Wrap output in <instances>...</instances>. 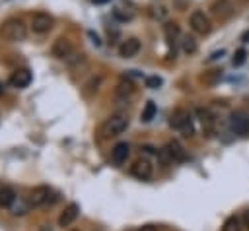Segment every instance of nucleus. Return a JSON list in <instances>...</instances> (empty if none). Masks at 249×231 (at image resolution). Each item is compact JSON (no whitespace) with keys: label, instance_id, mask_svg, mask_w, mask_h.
<instances>
[{"label":"nucleus","instance_id":"obj_16","mask_svg":"<svg viewBox=\"0 0 249 231\" xmlns=\"http://www.w3.org/2000/svg\"><path fill=\"white\" fill-rule=\"evenodd\" d=\"M165 148H167V151H169V155H171L173 161H185V159H187V151H185V148L181 146V142L171 140V142H167Z\"/></svg>","mask_w":249,"mask_h":231},{"label":"nucleus","instance_id":"obj_2","mask_svg":"<svg viewBox=\"0 0 249 231\" xmlns=\"http://www.w3.org/2000/svg\"><path fill=\"white\" fill-rule=\"evenodd\" d=\"M0 35L6 39V41H12V43H19L25 39L27 35V27L21 19L18 17H12V19H6L2 23V29H0Z\"/></svg>","mask_w":249,"mask_h":231},{"label":"nucleus","instance_id":"obj_21","mask_svg":"<svg viewBox=\"0 0 249 231\" xmlns=\"http://www.w3.org/2000/svg\"><path fill=\"white\" fill-rule=\"evenodd\" d=\"M181 49H183V52L185 54H195L196 52V49H198V45H196V41H195V37H183V41H181Z\"/></svg>","mask_w":249,"mask_h":231},{"label":"nucleus","instance_id":"obj_29","mask_svg":"<svg viewBox=\"0 0 249 231\" xmlns=\"http://www.w3.org/2000/svg\"><path fill=\"white\" fill-rule=\"evenodd\" d=\"M241 41H243V43H249V29H247V31L241 35Z\"/></svg>","mask_w":249,"mask_h":231},{"label":"nucleus","instance_id":"obj_17","mask_svg":"<svg viewBox=\"0 0 249 231\" xmlns=\"http://www.w3.org/2000/svg\"><path fill=\"white\" fill-rule=\"evenodd\" d=\"M132 93H134V85H132L130 82H121V83L117 85V89H115V97H117L119 101H126Z\"/></svg>","mask_w":249,"mask_h":231},{"label":"nucleus","instance_id":"obj_22","mask_svg":"<svg viewBox=\"0 0 249 231\" xmlns=\"http://www.w3.org/2000/svg\"><path fill=\"white\" fill-rule=\"evenodd\" d=\"M222 231H241V221L237 215H230L226 221H224V227Z\"/></svg>","mask_w":249,"mask_h":231},{"label":"nucleus","instance_id":"obj_9","mask_svg":"<svg viewBox=\"0 0 249 231\" xmlns=\"http://www.w3.org/2000/svg\"><path fill=\"white\" fill-rule=\"evenodd\" d=\"M31 80H33V76H31V70H27V68H18V70L10 76V83H12L14 87H18V89L27 87V85L31 83Z\"/></svg>","mask_w":249,"mask_h":231},{"label":"nucleus","instance_id":"obj_13","mask_svg":"<svg viewBox=\"0 0 249 231\" xmlns=\"http://www.w3.org/2000/svg\"><path fill=\"white\" fill-rule=\"evenodd\" d=\"M51 188L49 186H35L29 194V206H43L49 202Z\"/></svg>","mask_w":249,"mask_h":231},{"label":"nucleus","instance_id":"obj_5","mask_svg":"<svg viewBox=\"0 0 249 231\" xmlns=\"http://www.w3.org/2000/svg\"><path fill=\"white\" fill-rule=\"evenodd\" d=\"M54 25V19L53 16L45 14V12H37L31 16V31L37 33V35H43V33H49Z\"/></svg>","mask_w":249,"mask_h":231},{"label":"nucleus","instance_id":"obj_4","mask_svg":"<svg viewBox=\"0 0 249 231\" xmlns=\"http://www.w3.org/2000/svg\"><path fill=\"white\" fill-rule=\"evenodd\" d=\"M210 12L218 21H228L235 14V6L231 0H214L210 4Z\"/></svg>","mask_w":249,"mask_h":231},{"label":"nucleus","instance_id":"obj_6","mask_svg":"<svg viewBox=\"0 0 249 231\" xmlns=\"http://www.w3.org/2000/svg\"><path fill=\"white\" fill-rule=\"evenodd\" d=\"M189 25H191V29H193L195 33H198V35H208V33L212 31V23H210L208 16H206L204 12H198V10L191 14Z\"/></svg>","mask_w":249,"mask_h":231},{"label":"nucleus","instance_id":"obj_23","mask_svg":"<svg viewBox=\"0 0 249 231\" xmlns=\"http://www.w3.org/2000/svg\"><path fill=\"white\" fill-rule=\"evenodd\" d=\"M115 17L117 19H121V21H128V19H132V16H134V10H132V6L128 8V10H124V6H119V8H115Z\"/></svg>","mask_w":249,"mask_h":231},{"label":"nucleus","instance_id":"obj_10","mask_svg":"<svg viewBox=\"0 0 249 231\" xmlns=\"http://www.w3.org/2000/svg\"><path fill=\"white\" fill-rule=\"evenodd\" d=\"M196 115H198V120H200L202 132H204V134L210 138V136L214 134V124H216L214 115H212L208 109H202V107H198V109H196Z\"/></svg>","mask_w":249,"mask_h":231},{"label":"nucleus","instance_id":"obj_31","mask_svg":"<svg viewBox=\"0 0 249 231\" xmlns=\"http://www.w3.org/2000/svg\"><path fill=\"white\" fill-rule=\"evenodd\" d=\"M2 93H4V83L0 82V95H2Z\"/></svg>","mask_w":249,"mask_h":231},{"label":"nucleus","instance_id":"obj_30","mask_svg":"<svg viewBox=\"0 0 249 231\" xmlns=\"http://www.w3.org/2000/svg\"><path fill=\"white\" fill-rule=\"evenodd\" d=\"M243 219H245V225H247V227H249V210H247V212H245V215H243Z\"/></svg>","mask_w":249,"mask_h":231},{"label":"nucleus","instance_id":"obj_3","mask_svg":"<svg viewBox=\"0 0 249 231\" xmlns=\"http://www.w3.org/2000/svg\"><path fill=\"white\" fill-rule=\"evenodd\" d=\"M169 126L175 128V130H181L185 136H193L195 134V126H193V118H191V113L185 111V109H177L171 118H169Z\"/></svg>","mask_w":249,"mask_h":231},{"label":"nucleus","instance_id":"obj_15","mask_svg":"<svg viewBox=\"0 0 249 231\" xmlns=\"http://www.w3.org/2000/svg\"><path fill=\"white\" fill-rule=\"evenodd\" d=\"M128 153H130V148H128V144H126V142H119V144H117V146L111 149V159H113V163H117V165H123V163L126 161Z\"/></svg>","mask_w":249,"mask_h":231},{"label":"nucleus","instance_id":"obj_28","mask_svg":"<svg viewBox=\"0 0 249 231\" xmlns=\"http://www.w3.org/2000/svg\"><path fill=\"white\" fill-rule=\"evenodd\" d=\"M138 231H156V227H154V225H144V227H140Z\"/></svg>","mask_w":249,"mask_h":231},{"label":"nucleus","instance_id":"obj_8","mask_svg":"<svg viewBox=\"0 0 249 231\" xmlns=\"http://www.w3.org/2000/svg\"><path fill=\"white\" fill-rule=\"evenodd\" d=\"M230 126H231V130H233L235 134L245 136V134L249 132V116H247L243 111H235V113L231 115V118H230Z\"/></svg>","mask_w":249,"mask_h":231},{"label":"nucleus","instance_id":"obj_24","mask_svg":"<svg viewBox=\"0 0 249 231\" xmlns=\"http://www.w3.org/2000/svg\"><path fill=\"white\" fill-rule=\"evenodd\" d=\"M154 115H156V103L154 101H148L146 107H144V111H142V120L144 122H150L154 118Z\"/></svg>","mask_w":249,"mask_h":231},{"label":"nucleus","instance_id":"obj_20","mask_svg":"<svg viewBox=\"0 0 249 231\" xmlns=\"http://www.w3.org/2000/svg\"><path fill=\"white\" fill-rule=\"evenodd\" d=\"M202 83L204 85H216L220 80H222V70L220 68H214V70H208V72H204L202 74Z\"/></svg>","mask_w":249,"mask_h":231},{"label":"nucleus","instance_id":"obj_1","mask_svg":"<svg viewBox=\"0 0 249 231\" xmlns=\"http://www.w3.org/2000/svg\"><path fill=\"white\" fill-rule=\"evenodd\" d=\"M126 128H128V115L117 113V115L109 116V118L99 126V138H101V140L115 138V136L123 134Z\"/></svg>","mask_w":249,"mask_h":231},{"label":"nucleus","instance_id":"obj_7","mask_svg":"<svg viewBox=\"0 0 249 231\" xmlns=\"http://www.w3.org/2000/svg\"><path fill=\"white\" fill-rule=\"evenodd\" d=\"M51 52H53V56H54V58L66 60V58H68V56L74 52L70 39H66V37H58V39L53 43V47H51Z\"/></svg>","mask_w":249,"mask_h":231},{"label":"nucleus","instance_id":"obj_27","mask_svg":"<svg viewBox=\"0 0 249 231\" xmlns=\"http://www.w3.org/2000/svg\"><path fill=\"white\" fill-rule=\"evenodd\" d=\"M160 85H161V78H160V76H150V78H146V87L158 89Z\"/></svg>","mask_w":249,"mask_h":231},{"label":"nucleus","instance_id":"obj_19","mask_svg":"<svg viewBox=\"0 0 249 231\" xmlns=\"http://www.w3.org/2000/svg\"><path fill=\"white\" fill-rule=\"evenodd\" d=\"M179 25L175 23V21H167L165 25H163V35H165V39H167V43L169 45H173L175 41H177V37H179Z\"/></svg>","mask_w":249,"mask_h":231},{"label":"nucleus","instance_id":"obj_12","mask_svg":"<svg viewBox=\"0 0 249 231\" xmlns=\"http://www.w3.org/2000/svg\"><path fill=\"white\" fill-rule=\"evenodd\" d=\"M138 50H140V41L136 37H130V39L123 41L121 47H119V54L123 58H132V56L138 54Z\"/></svg>","mask_w":249,"mask_h":231},{"label":"nucleus","instance_id":"obj_11","mask_svg":"<svg viewBox=\"0 0 249 231\" xmlns=\"http://www.w3.org/2000/svg\"><path fill=\"white\" fill-rule=\"evenodd\" d=\"M130 175L140 179V181H148L152 177V163L148 159H138L134 161V165L130 167Z\"/></svg>","mask_w":249,"mask_h":231},{"label":"nucleus","instance_id":"obj_18","mask_svg":"<svg viewBox=\"0 0 249 231\" xmlns=\"http://www.w3.org/2000/svg\"><path fill=\"white\" fill-rule=\"evenodd\" d=\"M16 202V192L10 186H2L0 188V206L2 208H12Z\"/></svg>","mask_w":249,"mask_h":231},{"label":"nucleus","instance_id":"obj_14","mask_svg":"<svg viewBox=\"0 0 249 231\" xmlns=\"http://www.w3.org/2000/svg\"><path fill=\"white\" fill-rule=\"evenodd\" d=\"M78 212H80V206H78L76 202H70V204L62 210V214L58 215V225H60V227H68V225L78 217Z\"/></svg>","mask_w":249,"mask_h":231},{"label":"nucleus","instance_id":"obj_26","mask_svg":"<svg viewBox=\"0 0 249 231\" xmlns=\"http://www.w3.org/2000/svg\"><path fill=\"white\" fill-rule=\"evenodd\" d=\"M99 83H101V78H99V76H97V78H91V80L86 83V89H84V93H86V95H91L93 91H97Z\"/></svg>","mask_w":249,"mask_h":231},{"label":"nucleus","instance_id":"obj_25","mask_svg":"<svg viewBox=\"0 0 249 231\" xmlns=\"http://www.w3.org/2000/svg\"><path fill=\"white\" fill-rule=\"evenodd\" d=\"M245 60H247V50H245V49H237V50L233 52L231 64H233V66H241Z\"/></svg>","mask_w":249,"mask_h":231}]
</instances>
